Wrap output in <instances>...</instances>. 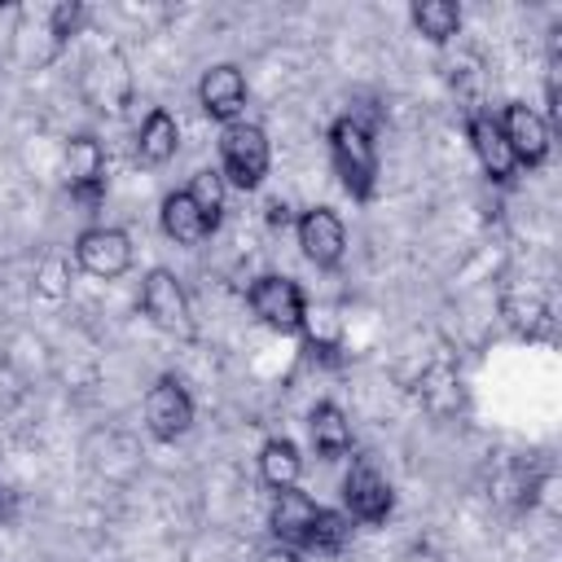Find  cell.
Here are the masks:
<instances>
[{"instance_id":"obj_12","label":"cell","mask_w":562,"mask_h":562,"mask_svg":"<svg viewBox=\"0 0 562 562\" xmlns=\"http://www.w3.org/2000/svg\"><path fill=\"white\" fill-rule=\"evenodd\" d=\"M316 514H321V505H316L312 496H303V492H294V487H281L277 501H272V531H277L285 544H303V549H307V536H312V527H316Z\"/></svg>"},{"instance_id":"obj_16","label":"cell","mask_w":562,"mask_h":562,"mask_svg":"<svg viewBox=\"0 0 562 562\" xmlns=\"http://www.w3.org/2000/svg\"><path fill=\"white\" fill-rule=\"evenodd\" d=\"M312 443H316V452L325 461H334V457H342L351 448V426H347L338 404H316L312 408Z\"/></svg>"},{"instance_id":"obj_1","label":"cell","mask_w":562,"mask_h":562,"mask_svg":"<svg viewBox=\"0 0 562 562\" xmlns=\"http://www.w3.org/2000/svg\"><path fill=\"white\" fill-rule=\"evenodd\" d=\"M329 149H334V167H338L347 193L369 198L373 176H378V154H373V136H369V127H364L356 114L338 119L334 132H329Z\"/></svg>"},{"instance_id":"obj_6","label":"cell","mask_w":562,"mask_h":562,"mask_svg":"<svg viewBox=\"0 0 562 562\" xmlns=\"http://www.w3.org/2000/svg\"><path fill=\"white\" fill-rule=\"evenodd\" d=\"M145 422H149V430H154L158 439H180V435L193 426V400L184 395L180 382L162 378V382H154L149 395H145Z\"/></svg>"},{"instance_id":"obj_9","label":"cell","mask_w":562,"mask_h":562,"mask_svg":"<svg viewBox=\"0 0 562 562\" xmlns=\"http://www.w3.org/2000/svg\"><path fill=\"white\" fill-rule=\"evenodd\" d=\"M299 246L312 263L321 268H334L342 259V246H347V233H342V220L329 211V206H312L303 220H299Z\"/></svg>"},{"instance_id":"obj_18","label":"cell","mask_w":562,"mask_h":562,"mask_svg":"<svg viewBox=\"0 0 562 562\" xmlns=\"http://www.w3.org/2000/svg\"><path fill=\"white\" fill-rule=\"evenodd\" d=\"M413 22H417V31H422L426 40L443 44L448 35H457V26H461V9H457L452 0H426V4L413 9Z\"/></svg>"},{"instance_id":"obj_3","label":"cell","mask_w":562,"mask_h":562,"mask_svg":"<svg viewBox=\"0 0 562 562\" xmlns=\"http://www.w3.org/2000/svg\"><path fill=\"white\" fill-rule=\"evenodd\" d=\"M140 307L145 316L158 325V329H171V334H189L193 329V316H189V299L180 290V281L162 268H154L145 277V290H140Z\"/></svg>"},{"instance_id":"obj_2","label":"cell","mask_w":562,"mask_h":562,"mask_svg":"<svg viewBox=\"0 0 562 562\" xmlns=\"http://www.w3.org/2000/svg\"><path fill=\"white\" fill-rule=\"evenodd\" d=\"M220 158H224V180L237 189H255L268 171V136L255 123H228L220 136Z\"/></svg>"},{"instance_id":"obj_23","label":"cell","mask_w":562,"mask_h":562,"mask_svg":"<svg viewBox=\"0 0 562 562\" xmlns=\"http://www.w3.org/2000/svg\"><path fill=\"white\" fill-rule=\"evenodd\" d=\"M13 509H18L13 492H9V487H0V522H9V518H13Z\"/></svg>"},{"instance_id":"obj_20","label":"cell","mask_w":562,"mask_h":562,"mask_svg":"<svg viewBox=\"0 0 562 562\" xmlns=\"http://www.w3.org/2000/svg\"><path fill=\"white\" fill-rule=\"evenodd\" d=\"M347 536H351V522H347L342 514H334V509H321V514H316V527H312V536H307V549H316V553H338V549L347 544Z\"/></svg>"},{"instance_id":"obj_22","label":"cell","mask_w":562,"mask_h":562,"mask_svg":"<svg viewBox=\"0 0 562 562\" xmlns=\"http://www.w3.org/2000/svg\"><path fill=\"white\" fill-rule=\"evenodd\" d=\"M259 562H299V553H294V549H285V544H277V549H268Z\"/></svg>"},{"instance_id":"obj_19","label":"cell","mask_w":562,"mask_h":562,"mask_svg":"<svg viewBox=\"0 0 562 562\" xmlns=\"http://www.w3.org/2000/svg\"><path fill=\"white\" fill-rule=\"evenodd\" d=\"M184 193L193 198V206H198V211L206 215V224L215 228V224H220V211H224V176L206 167V171L193 176V184H189Z\"/></svg>"},{"instance_id":"obj_10","label":"cell","mask_w":562,"mask_h":562,"mask_svg":"<svg viewBox=\"0 0 562 562\" xmlns=\"http://www.w3.org/2000/svg\"><path fill=\"white\" fill-rule=\"evenodd\" d=\"M198 97H202V110L211 114V119H224V123H233L237 114H241V105H246V79H241V70L237 66H211L206 75H202V83H198Z\"/></svg>"},{"instance_id":"obj_7","label":"cell","mask_w":562,"mask_h":562,"mask_svg":"<svg viewBox=\"0 0 562 562\" xmlns=\"http://www.w3.org/2000/svg\"><path fill=\"white\" fill-rule=\"evenodd\" d=\"M66 184L88 206H97L105 198V154L92 136H75L66 145Z\"/></svg>"},{"instance_id":"obj_15","label":"cell","mask_w":562,"mask_h":562,"mask_svg":"<svg viewBox=\"0 0 562 562\" xmlns=\"http://www.w3.org/2000/svg\"><path fill=\"white\" fill-rule=\"evenodd\" d=\"M176 145H180V127H176V119H171L167 110H154V114L140 123V136H136L140 162L158 167V162H167V158L176 154Z\"/></svg>"},{"instance_id":"obj_17","label":"cell","mask_w":562,"mask_h":562,"mask_svg":"<svg viewBox=\"0 0 562 562\" xmlns=\"http://www.w3.org/2000/svg\"><path fill=\"white\" fill-rule=\"evenodd\" d=\"M259 470H263V479H268L277 492H281V487H294V479H299V470H303L299 448H294L290 439H268L263 452H259Z\"/></svg>"},{"instance_id":"obj_11","label":"cell","mask_w":562,"mask_h":562,"mask_svg":"<svg viewBox=\"0 0 562 562\" xmlns=\"http://www.w3.org/2000/svg\"><path fill=\"white\" fill-rule=\"evenodd\" d=\"M501 132H505V140H509V149H514V162H527V167L544 162V154H549V127H544V119H540L536 110L509 105Z\"/></svg>"},{"instance_id":"obj_4","label":"cell","mask_w":562,"mask_h":562,"mask_svg":"<svg viewBox=\"0 0 562 562\" xmlns=\"http://www.w3.org/2000/svg\"><path fill=\"white\" fill-rule=\"evenodd\" d=\"M250 307H255V316H263V325L285 329V334L307 321L303 294H299V285L285 281V277H259V281L250 285Z\"/></svg>"},{"instance_id":"obj_8","label":"cell","mask_w":562,"mask_h":562,"mask_svg":"<svg viewBox=\"0 0 562 562\" xmlns=\"http://www.w3.org/2000/svg\"><path fill=\"white\" fill-rule=\"evenodd\" d=\"M342 496H347V509L351 518L360 522H382L391 514V483L369 465V461H356L342 479Z\"/></svg>"},{"instance_id":"obj_21","label":"cell","mask_w":562,"mask_h":562,"mask_svg":"<svg viewBox=\"0 0 562 562\" xmlns=\"http://www.w3.org/2000/svg\"><path fill=\"white\" fill-rule=\"evenodd\" d=\"M79 18H83L79 4H57V9H53V35H70V31L79 26Z\"/></svg>"},{"instance_id":"obj_13","label":"cell","mask_w":562,"mask_h":562,"mask_svg":"<svg viewBox=\"0 0 562 562\" xmlns=\"http://www.w3.org/2000/svg\"><path fill=\"white\" fill-rule=\"evenodd\" d=\"M470 140H474V154H479V162H483V171L492 176V180H509L514 176V149H509V140H505V132H501V119H492V114H479L474 123H470Z\"/></svg>"},{"instance_id":"obj_5","label":"cell","mask_w":562,"mask_h":562,"mask_svg":"<svg viewBox=\"0 0 562 562\" xmlns=\"http://www.w3.org/2000/svg\"><path fill=\"white\" fill-rule=\"evenodd\" d=\"M75 259H79L83 272L110 281V277L127 272V263H132V241H127V233H119V228H88V233H79V241H75Z\"/></svg>"},{"instance_id":"obj_14","label":"cell","mask_w":562,"mask_h":562,"mask_svg":"<svg viewBox=\"0 0 562 562\" xmlns=\"http://www.w3.org/2000/svg\"><path fill=\"white\" fill-rule=\"evenodd\" d=\"M162 233H167L171 241H180V246H193V241H202V237L211 233V224H206V215L193 206V198L180 189V193H171V198L162 202Z\"/></svg>"}]
</instances>
